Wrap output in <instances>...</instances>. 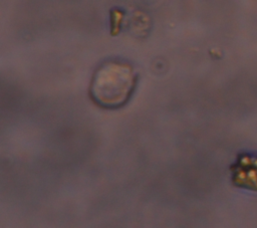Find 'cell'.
Masks as SVG:
<instances>
[{"mask_svg":"<svg viewBox=\"0 0 257 228\" xmlns=\"http://www.w3.org/2000/svg\"><path fill=\"white\" fill-rule=\"evenodd\" d=\"M136 85L133 67L121 61H107L95 71L90 83V96L104 108L123 105L132 95Z\"/></svg>","mask_w":257,"mask_h":228,"instance_id":"obj_1","label":"cell"},{"mask_svg":"<svg viewBox=\"0 0 257 228\" xmlns=\"http://www.w3.org/2000/svg\"><path fill=\"white\" fill-rule=\"evenodd\" d=\"M234 186L257 192V155L240 153L231 167Z\"/></svg>","mask_w":257,"mask_h":228,"instance_id":"obj_2","label":"cell"}]
</instances>
